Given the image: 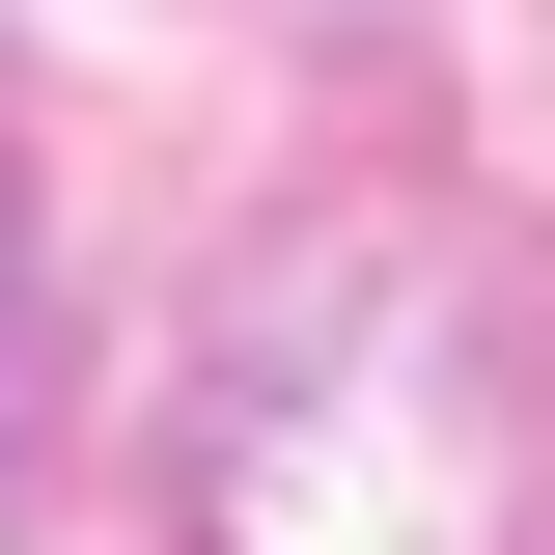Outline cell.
Segmentation results:
<instances>
[{
    "label": "cell",
    "instance_id": "2",
    "mask_svg": "<svg viewBox=\"0 0 555 555\" xmlns=\"http://www.w3.org/2000/svg\"><path fill=\"white\" fill-rule=\"evenodd\" d=\"M28 416H56V334H28V195H0V473H28Z\"/></svg>",
    "mask_w": 555,
    "mask_h": 555
},
{
    "label": "cell",
    "instance_id": "1",
    "mask_svg": "<svg viewBox=\"0 0 555 555\" xmlns=\"http://www.w3.org/2000/svg\"><path fill=\"white\" fill-rule=\"evenodd\" d=\"M195 555H555V361L500 334V278H278L195 389Z\"/></svg>",
    "mask_w": 555,
    "mask_h": 555
}]
</instances>
